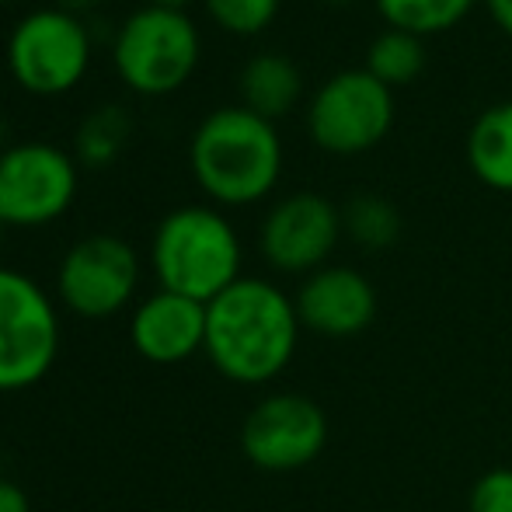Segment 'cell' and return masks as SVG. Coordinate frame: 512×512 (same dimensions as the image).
I'll list each match as a JSON object with an SVG mask.
<instances>
[{"label": "cell", "mask_w": 512, "mask_h": 512, "mask_svg": "<svg viewBox=\"0 0 512 512\" xmlns=\"http://www.w3.org/2000/svg\"><path fill=\"white\" fill-rule=\"evenodd\" d=\"M241 237L223 213L209 206H182L154 230L150 265L161 290L199 304L216 300L241 279Z\"/></svg>", "instance_id": "3"}, {"label": "cell", "mask_w": 512, "mask_h": 512, "mask_svg": "<svg viewBox=\"0 0 512 512\" xmlns=\"http://www.w3.org/2000/svg\"><path fill=\"white\" fill-rule=\"evenodd\" d=\"M129 133H133V115L122 105H105L91 112L77 129V161L88 168H105L122 154Z\"/></svg>", "instance_id": "18"}, {"label": "cell", "mask_w": 512, "mask_h": 512, "mask_svg": "<svg viewBox=\"0 0 512 512\" xmlns=\"http://www.w3.org/2000/svg\"><path fill=\"white\" fill-rule=\"evenodd\" d=\"M342 209L317 192H293L269 209L258 234L262 258L286 276L324 269L342 237Z\"/></svg>", "instance_id": "11"}, {"label": "cell", "mask_w": 512, "mask_h": 512, "mask_svg": "<svg viewBox=\"0 0 512 512\" xmlns=\"http://www.w3.org/2000/svg\"><path fill=\"white\" fill-rule=\"evenodd\" d=\"M0 4H14V0H0Z\"/></svg>", "instance_id": "27"}, {"label": "cell", "mask_w": 512, "mask_h": 512, "mask_svg": "<svg viewBox=\"0 0 512 512\" xmlns=\"http://www.w3.org/2000/svg\"><path fill=\"white\" fill-rule=\"evenodd\" d=\"M467 512H512V467H492L471 485Z\"/></svg>", "instance_id": "21"}, {"label": "cell", "mask_w": 512, "mask_h": 512, "mask_svg": "<svg viewBox=\"0 0 512 512\" xmlns=\"http://www.w3.org/2000/svg\"><path fill=\"white\" fill-rule=\"evenodd\" d=\"M293 304L307 331L335 342L363 335L377 321V290L363 272L349 265H324L304 276Z\"/></svg>", "instance_id": "12"}, {"label": "cell", "mask_w": 512, "mask_h": 512, "mask_svg": "<svg viewBox=\"0 0 512 512\" xmlns=\"http://www.w3.org/2000/svg\"><path fill=\"white\" fill-rule=\"evenodd\" d=\"M300 91H304V77H300L297 63L279 53L251 56L241 70L244 108H251V112H258L269 122L290 112L300 102Z\"/></svg>", "instance_id": "15"}, {"label": "cell", "mask_w": 512, "mask_h": 512, "mask_svg": "<svg viewBox=\"0 0 512 512\" xmlns=\"http://www.w3.org/2000/svg\"><path fill=\"white\" fill-rule=\"evenodd\" d=\"M478 0H377L380 18L398 32L411 35H439L460 25Z\"/></svg>", "instance_id": "16"}, {"label": "cell", "mask_w": 512, "mask_h": 512, "mask_svg": "<svg viewBox=\"0 0 512 512\" xmlns=\"http://www.w3.org/2000/svg\"><path fill=\"white\" fill-rule=\"evenodd\" d=\"M150 4H154V7H171V11H185V4H189V0H150Z\"/></svg>", "instance_id": "25"}, {"label": "cell", "mask_w": 512, "mask_h": 512, "mask_svg": "<svg viewBox=\"0 0 512 512\" xmlns=\"http://www.w3.org/2000/svg\"><path fill=\"white\" fill-rule=\"evenodd\" d=\"M0 512H32V506H28V495L7 478H0Z\"/></svg>", "instance_id": "22"}, {"label": "cell", "mask_w": 512, "mask_h": 512, "mask_svg": "<svg viewBox=\"0 0 512 512\" xmlns=\"http://www.w3.org/2000/svg\"><path fill=\"white\" fill-rule=\"evenodd\" d=\"M91 63V35L77 14L42 7L14 25L7 39V70L32 95H63L77 88Z\"/></svg>", "instance_id": "6"}, {"label": "cell", "mask_w": 512, "mask_h": 512, "mask_svg": "<svg viewBox=\"0 0 512 512\" xmlns=\"http://www.w3.org/2000/svg\"><path fill=\"white\" fill-rule=\"evenodd\" d=\"M342 227L359 248L384 251L401 237V213L380 196H356L342 209Z\"/></svg>", "instance_id": "19"}, {"label": "cell", "mask_w": 512, "mask_h": 512, "mask_svg": "<svg viewBox=\"0 0 512 512\" xmlns=\"http://www.w3.org/2000/svg\"><path fill=\"white\" fill-rule=\"evenodd\" d=\"M328 446V415L314 398L279 391L262 398L241 425V450L258 471L286 474L314 464Z\"/></svg>", "instance_id": "9"}, {"label": "cell", "mask_w": 512, "mask_h": 512, "mask_svg": "<svg viewBox=\"0 0 512 512\" xmlns=\"http://www.w3.org/2000/svg\"><path fill=\"white\" fill-rule=\"evenodd\" d=\"M425 67V46L418 35L398 32V28H387L384 35H377L366 53V70L377 77L387 88H405L415 81Z\"/></svg>", "instance_id": "17"}, {"label": "cell", "mask_w": 512, "mask_h": 512, "mask_svg": "<svg viewBox=\"0 0 512 512\" xmlns=\"http://www.w3.org/2000/svg\"><path fill=\"white\" fill-rule=\"evenodd\" d=\"M488 4V14L495 18V25L512 39V0H485Z\"/></svg>", "instance_id": "23"}, {"label": "cell", "mask_w": 512, "mask_h": 512, "mask_svg": "<svg viewBox=\"0 0 512 512\" xmlns=\"http://www.w3.org/2000/svg\"><path fill=\"white\" fill-rule=\"evenodd\" d=\"M0 237H4V223H0Z\"/></svg>", "instance_id": "28"}, {"label": "cell", "mask_w": 512, "mask_h": 512, "mask_svg": "<svg viewBox=\"0 0 512 512\" xmlns=\"http://www.w3.org/2000/svg\"><path fill=\"white\" fill-rule=\"evenodd\" d=\"M60 352V314L25 272L0 269V394L35 387Z\"/></svg>", "instance_id": "5"}, {"label": "cell", "mask_w": 512, "mask_h": 512, "mask_svg": "<svg viewBox=\"0 0 512 512\" xmlns=\"http://www.w3.org/2000/svg\"><path fill=\"white\" fill-rule=\"evenodd\" d=\"M199 53L203 42L189 14L147 4L122 21L112 46V63L126 88L157 98L178 91L196 74Z\"/></svg>", "instance_id": "4"}, {"label": "cell", "mask_w": 512, "mask_h": 512, "mask_svg": "<svg viewBox=\"0 0 512 512\" xmlns=\"http://www.w3.org/2000/svg\"><path fill=\"white\" fill-rule=\"evenodd\" d=\"M467 164L495 192H512V102H499L474 119L467 133Z\"/></svg>", "instance_id": "14"}, {"label": "cell", "mask_w": 512, "mask_h": 512, "mask_svg": "<svg viewBox=\"0 0 512 512\" xmlns=\"http://www.w3.org/2000/svg\"><path fill=\"white\" fill-rule=\"evenodd\" d=\"M95 4H102V0H60V7H63V11H70V14L88 11V7H95Z\"/></svg>", "instance_id": "24"}, {"label": "cell", "mask_w": 512, "mask_h": 512, "mask_svg": "<svg viewBox=\"0 0 512 512\" xmlns=\"http://www.w3.org/2000/svg\"><path fill=\"white\" fill-rule=\"evenodd\" d=\"M133 349L150 363H185L206 349V304L182 293L157 290L133 310Z\"/></svg>", "instance_id": "13"}, {"label": "cell", "mask_w": 512, "mask_h": 512, "mask_svg": "<svg viewBox=\"0 0 512 512\" xmlns=\"http://www.w3.org/2000/svg\"><path fill=\"white\" fill-rule=\"evenodd\" d=\"M394 126V95L370 70H342L317 88L307 108L310 140L328 154H363Z\"/></svg>", "instance_id": "7"}, {"label": "cell", "mask_w": 512, "mask_h": 512, "mask_svg": "<svg viewBox=\"0 0 512 512\" xmlns=\"http://www.w3.org/2000/svg\"><path fill=\"white\" fill-rule=\"evenodd\" d=\"M140 286V258L115 234H91L63 255L56 293L70 314L102 321L129 307Z\"/></svg>", "instance_id": "10"}, {"label": "cell", "mask_w": 512, "mask_h": 512, "mask_svg": "<svg viewBox=\"0 0 512 512\" xmlns=\"http://www.w3.org/2000/svg\"><path fill=\"white\" fill-rule=\"evenodd\" d=\"M300 314L276 283L241 276L206 304V356L234 384L262 387L283 377L300 345Z\"/></svg>", "instance_id": "1"}, {"label": "cell", "mask_w": 512, "mask_h": 512, "mask_svg": "<svg viewBox=\"0 0 512 512\" xmlns=\"http://www.w3.org/2000/svg\"><path fill=\"white\" fill-rule=\"evenodd\" d=\"M199 189L220 206H251L283 175V140L276 126L244 105L209 112L189 143Z\"/></svg>", "instance_id": "2"}, {"label": "cell", "mask_w": 512, "mask_h": 512, "mask_svg": "<svg viewBox=\"0 0 512 512\" xmlns=\"http://www.w3.org/2000/svg\"><path fill=\"white\" fill-rule=\"evenodd\" d=\"M77 199V161L53 143H18L0 154V223L46 227Z\"/></svg>", "instance_id": "8"}, {"label": "cell", "mask_w": 512, "mask_h": 512, "mask_svg": "<svg viewBox=\"0 0 512 512\" xmlns=\"http://www.w3.org/2000/svg\"><path fill=\"white\" fill-rule=\"evenodd\" d=\"M206 11L223 32L258 35L276 21L279 0H206Z\"/></svg>", "instance_id": "20"}, {"label": "cell", "mask_w": 512, "mask_h": 512, "mask_svg": "<svg viewBox=\"0 0 512 512\" xmlns=\"http://www.w3.org/2000/svg\"><path fill=\"white\" fill-rule=\"evenodd\" d=\"M328 4H349V0H328Z\"/></svg>", "instance_id": "26"}]
</instances>
